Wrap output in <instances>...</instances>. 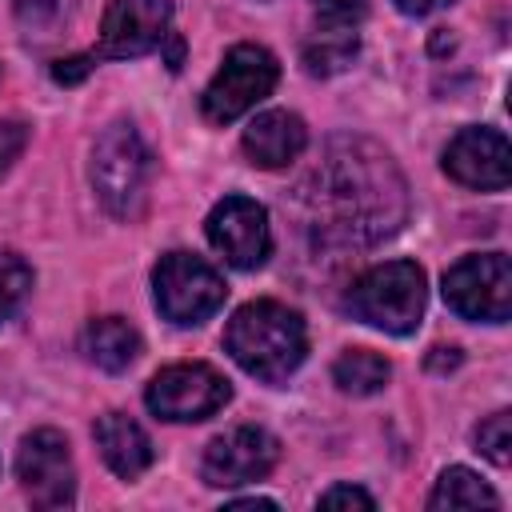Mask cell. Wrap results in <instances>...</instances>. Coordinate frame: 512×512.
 <instances>
[{
	"label": "cell",
	"instance_id": "5bb4252c",
	"mask_svg": "<svg viewBox=\"0 0 512 512\" xmlns=\"http://www.w3.org/2000/svg\"><path fill=\"white\" fill-rule=\"evenodd\" d=\"M244 156L256 164V168H284L292 164L304 144H308V128L296 112H284V108H272V112H260L252 116V124L244 128Z\"/></svg>",
	"mask_w": 512,
	"mask_h": 512
},
{
	"label": "cell",
	"instance_id": "9a60e30c",
	"mask_svg": "<svg viewBox=\"0 0 512 512\" xmlns=\"http://www.w3.org/2000/svg\"><path fill=\"white\" fill-rule=\"evenodd\" d=\"M92 436H96V448H100L104 464L120 480H136L152 464V440H148V432L132 416H124V412H104L92 424Z\"/></svg>",
	"mask_w": 512,
	"mask_h": 512
},
{
	"label": "cell",
	"instance_id": "3957f363",
	"mask_svg": "<svg viewBox=\"0 0 512 512\" xmlns=\"http://www.w3.org/2000/svg\"><path fill=\"white\" fill-rule=\"evenodd\" d=\"M428 304V280L416 260H388L368 268L344 296V312L360 324H372L392 336H408L420 328Z\"/></svg>",
	"mask_w": 512,
	"mask_h": 512
},
{
	"label": "cell",
	"instance_id": "d4e9b609",
	"mask_svg": "<svg viewBox=\"0 0 512 512\" xmlns=\"http://www.w3.org/2000/svg\"><path fill=\"white\" fill-rule=\"evenodd\" d=\"M320 508H376V500L364 492V488H352V484H336L320 496Z\"/></svg>",
	"mask_w": 512,
	"mask_h": 512
},
{
	"label": "cell",
	"instance_id": "30bf717a",
	"mask_svg": "<svg viewBox=\"0 0 512 512\" xmlns=\"http://www.w3.org/2000/svg\"><path fill=\"white\" fill-rule=\"evenodd\" d=\"M208 244L232 264V268H260L272 252V228H268V212L248 200V196H224L212 212H208Z\"/></svg>",
	"mask_w": 512,
	"mask_h": 512
},
{
	"label": "cell",
	"instance_id": "8fae6325",
	"mask_svg": "<svg viewBox=\"0 0 512 512\" xmlns=\"http://www.w3.org/2000/svg\"><path fill=\"white\" fill-rule=\"evenodd\" d=\"M276 460H280L276 436H268L256 424H240L204 448L200 472H204V484H212V488H236V484L268 476L276 468Z\"/></svg>",
	"mask_w": 512,
	"mask_h": 512
},
{
	"label": "cell",
	"instance_id": "7402d4cb",
	"mask_svg": "<svg viewBox=\"0 0 512 512\" xmlns=\"http://www.w3.org/2000/svg\"><path fill=\"white\" fill-rule=\"evenodd\" d=\"M476 448H480L496 468H508V460H512V420H508V412H492V416L476 428Z\"/></svg>",
	"mask_w": 512,
	"mask_h": 512
},
{
	"label": "cell",
	"instance_id": "277c9868",
	"mask_svg": "<svg viewBox=\"0 0 512 512\" xmlns=\"http://www.w3.org/2000/svg\"><path fill=\"white\" fill-rule=\"evenodd\" d=\"M152 180V152L128 120H116L100 132L92 148V188L100 204L116 220H136L148 200Z\"/></svg>",
	"mask_w": 512,
	"mask_h": 512
},
{
	"label": "cell",
	"instance_id": "4fadbf2b",
	"mask_svg": "<svg viewBox=\"0 0 512 512\" xmlns=\"http://www.w3.org/2000/svg\"><path fill=\"white\" fill-rule=\"evenodd\" d=\"M444 172L480 192H500L512 180V152L496 128H460L444 148Z\"/></svg>",
	"mask_w": 512,
	"mask_h": 512
},
{
	"label": "cell",
	"instance_id": "ba28073f",
	"mask_svg": "<svg viewBox=\"0 0 512 512\" xmlns=\"http://www.w3.org/2000/svg\"><path fill=\"white\" fill-rule=\"evenodd\" d=\"M232 400L228 380L212 364H172L156 372L144 388V404L152 416L188 424V420H208Z\"/></svg>",
	"mask_w": 512,
	"mask_h": 512
},
{
	"label": "cell",
	"instance_id": "83f0119b",
	"mask_svg": "<svg viewBox=\"0 0 512 512\" xmlns=\"http://www.w3.org/2000/svg\"><path fill=\"white\" fill-rule=\"evenodd\" d=\"M444 4H452V0H396V8H400L404 16H428V12L444 8Z\"/></svg>",
	"mask_w": 512,
	"mask_h": 512
},
{
	"label": "cell",
	"instance_id": "603a6c76",
	"mask_svg": "<svg viewBox=\"0 0 512 512\" xmlns=\"http://www.w3.org/2000/svg\"><path fill=\"white\" fill-rule=\"evenodd\" d=\"M312 8L320 16V28H356L368 0H312Z\"/></svg>",
	"mask_w": 512,
	"mask_h": 512
},
{
	"label": "cell",
	"instance_id": "9c48e42d",
	"mask_svg": "<svg viewBox=\"0 0 512 512\" xmlns=\"http://www.w3.org/2000/svg\"><path fill=\"white\" fill-rule=\"evenodd\" d=\"M16 476L36 508H68L76 500V468L64 432L56 428L28 432L16 452Z\"/></svg>",
	"mask_w": 512,
	"mask_h": 512
},
{
	"label": "cell",
	"instance_id": "ffe728a7",
	"mask_svg": "<svg viewBox=\"0 0 512 512\" xmlns=\"http://www.w3.org/2000/svg\"><path fill=\"white\" fill-rule=\"evenodd\" d=\"M356 56V28H316V36L304 44V68L312 76H336Z\"/></svg>",
	"mask_w": 512,
	"mask_h": 512
},
{
	"label": "cell",
	"instance_id": "2e32d148",
	"mask_svg": "<svg viewBox=\"0 0 512 512\" xmlns=\"http://www.w3.org/2000/svg\"><path fill=\"white\" fill-rule=\"evenodd\" d=\"M84 356L104 372H124L140 356V332L120 316H100L84 328Z\"/></svg>",
	"mask_w": 512,
	"mask_h": 512
},
{
	"label": "cell",
	"instance_id": "484cf974",
	"mask_svg": "<svg viewBox=\"0 0 512 512\" xmlns=\"http://www.w3.org/2000/svg\"><path fill=\"white\" fill-rule=\"evenodd\" d=\"M92 64H96V52L92 56H68V60H56L52 64V76L60 84H76V80H84L92 72Z\"/></svg>",
	"mask_w": 512,
	"mask_h": 512
},
{
	"label": "cell",
	"instance_id": "44dd1931",
	"mask_svg": "<svg viewBox=\"0 0 512 512\" xmlns=\"http://www.w3.org/2000/svg\"><path fill=\"white\" fill-rule=\"evenodd\" d=\"M28 288H32V268L20 256L0 252V324L12 320V312L24 304Z\"/></svg>",
	"mask_w": 512,
	"mask_h": 512
},
{
	"label": "cell",
	"instance_id": "8992f818",
	"mask_svg": "<svg viewBox=\"0 0 512 512\" xmlns=\"http://www.w3.org/2000/svg\"><path fill=\"white\" fill-rule=\"evenodd\" d=\"M152 296H156V308L164 320L192 328V324H204L224 304L228 288H224L220 272L212 264H204L200 256L168 252V256H160V264L152 272Z\"/></svg>",
	"mask_w": 512,
	"mask_h": 512
},
{
	"label": "cell",
	"instance_id": "7c38bea8",
	"mask_svg": "<svg viewBox=\"0 0 512 512\" xmlns=\"http://www.w3.org/2000/svg\"><path fill=\"white\" fill-rule=\"evenodd\" d=\"M168 24H172V0H108L96 56L108 60L144 56L168 40Z\"/></svg>",
	"mask_w": 512,
	"mask_h": 512
},
{
	"label": "cell",
	"instance_id": "7a4b0ae2",
	"mask_svg": "<svg viewBox=\"0 0 512 512\" xmlns=\"http://www.w3.org/2000/svg\"><path fill=\"white\" fill-rule=\"evenodd\" d=\"M224 348L228 356L256 380L280 384L288 380L308 352V332L300 312L276 300H252L232 312L224 328Z\"/></svg>",
	"mask_w": 512,
	"mask_h": 512
},
{
	"label": "cell",
	"instance_id": "d6986e66",
	"mask_svg": "<svg viewBox=\"0 0 512 512\" xmlns=\"http://www.w3.org/2000/svg\"><path fill=\"white\" fill-rule=\"evenodd\" d=\"M388 376H392L388 360H384L380 352H372V348H348V352L332 364V380H336L340 392H348V396H372V392H380V388L388 384Z\"/></svg>",
	"mask_w": 512,
	"mask_h": 512
},
{
	"label": "cell",
	"instance_id": "6da1fadb",
	"mask_svg": "<svg viewBox=\"0 0 512 512\" xmlns=\"http://www.w3.org/2000/svg\"><path fill=\"white\" fill-rule=\"evenodd\" d=\"M300 224L316 248L356 252L388 240L408 216V184L396 160L364 136H332L296 188Z\"/></svg>",
	"mask_w": 512,
	"mask_h": 512
},
{
	"label": "cell",
	"instance_id": "ac0fdd59",
	"mask_svg": "<svg viewBox=\"0 0 512 512\" xmlns=\"http://www.w3.org/2000/svg\"><path fill=\"white\" fill-rule=\"evenodd\" d=\"M12 16L28 44L60 40L76 16V0H12Z\"/></svg>",
	"mask_w": 512,
	"mask_h": 512
},
{
	"label": "cell",
	"instance_id": "52a82bcc",
	"mask_svg": "<svg viewBox=\"0 0 512 512\" xmlns=\"http://www.w3.org/2000/svg\"><path fill=\"white\" fill-rule=\"evenodd\" d=\"M444 300L464 320L504 324L512 312V264L504 252H476L444 272Z\"/></svg>",
	"mask_w": 512,
	"mask_h": 512
},
{
	"label": "cell",
	"instance_id": "cb8c5ba5",
	"mask_svg": "<svg viewBox=\"0 0 512 512\" xmlns=\"http://www.w3.org/2000/svg\"><path fill=\"white\" fill-rule=\"evenodd\" d=\"M24 144H28V128L20 120H0V176L20 160Z\"/></svg>",
	"mask_w": 512,
	"mask_h": 512
},
{
	"label": "cell",
	"instance_id": "e0dca14e",
	"mask_svg": "<svg viewBox=\"0 0 512 512\" xmlns=\"http://www.w3.org/2000/svg\"><path fill=\"white\" fill-rule=\"evenodd\" d=\"M432 512L444 508H500V496L472 472V468H444L432 496H428Z\"/></svg>",
	"mask_w": 512,
	"mask_h": 512
},
{
	"label": "cell",
	"instance_id": "f1b7e54d",
	"mask_svg": "<svg viewBox=\"0 0 512 512\" xmlns=\"http://www.w3.org/2000/svg\"><path fill=\"white\" fill-rule=\"evenodd\" d=\"M228 508H276V500H268V496H244V500H228Z\"/></svg>",
	"mask_w": 512,
	"mask_h": 512
},
{
	"label": "cell",
	"instance_id": "5b68a950",
	"mask_svg": "<svg viewBox=\"0 0 512 512\" xmlns=\"http://www.w3.org/2000/svg\"><path fill=\"white\" fill-rule=\"evenodd\" d=\"M276 80H280V64L268 48L236 44V48H228L224 64L208 80V88L200 96V108L212 124H232L244 112H252L264 96H272Z\"/></svg>",
	"mask_w": 512,
	"mask_h": 512
},
{
	"label": "cell",
	"instance_id": "4316f807",
	"mask_svg": "<svg viewBox=\"0 0 512 512\" xmlns=\"http://www.w3.org/2000/svg\"><path fill=\"white\" fill-rule=\"evenodd\" d=\"M460 364V348H432V356H428V372H448V368H456Z\"/></svg>",
	"mask_w": 512,
	"mask_h": 512
}]
</instances>
